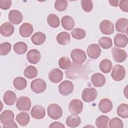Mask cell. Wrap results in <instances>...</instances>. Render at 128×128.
<instances>
[{"mask_svg": "<svg viewBox=\"0 0 128 128\" xmlns=\"http://www.w3.org/2000/svg\"><path fill=\"white\" fill-rule=\"evenodd\" d=\"M14 114L10 110H5L3 111L0 116V122L3 124V128H14L18 126L16 122L14 120Z\"/></svg>", "mask_w": 128, "mask_h": 128, "instance_id": "6da1fadb", "label": "cell"}, {"mask_svg": "<svg viewBox=\"0 0 128 128\" xmlns=\"http://www.w3.org/2000/svg\"><path fill=\"white\" fill-rule=\"evenodd\" d=\"M71 58L75 64H81L84 63L86 59L85 52L80 49L76 48L72 50L70 53Z\"/></svg>", "mask_w": 128, "mask_h": 128, "instance_id": "7a4b0ae2", "label": "cell"}, {"mask_svg": "<svg viewBox=\"0 0 128 128\" xmlns=\"http://www.w3.org/2000/svg\"><path fill=\"white\" fill-rule=\"evenodd\" d=\"M48 116L53 120H58L62 115V110L58 104H52L47 108Z\"/></svg>", "mask_w": 128, "mask_h": 128, "instance_id": "3957f363", "label": "cell"}, {"mask_svg": "<svg viewBox=\"0 0 128 128\" xmlns=\"http://www.w3.org/2000/svg\"><path fill=\"white\" fill-rule=\"evenodd\" d=\"M30 88L36 94L43 92L46 89V84L42 78H36L31 82Z\"/></svg>", "mask_w": 128, "mask_h": 128, "instance_id": "277c9868", "label": "cell"}, {"mask_svg": "<svg viewBox=\"0 0 128 128\" xmlns=\"http://www.w3.org/2000/svg\"><path fill=\"white\" fill-rule=\"evenodd\" d=\"M126 70L121 65H115L112 70L111 76L112 78L117 82L122 80L125 77Z\"/></svg>", "mask_w": 128, "mask_h": 128, "instance_id": "5b68a950", "label": "cell"}, {"mask_svg": "<svg viewBox=\"0 0 128 128\" xmlns=\"http://www.w3.org/2000/svg\"><path fill=\"white\" fill-rule=\"evenodd\" d=\"M98 92L94 88H86L82 92V99L84 102H90L94 101L97 97Z\"/></svg>", "mask_w": 128, "mask_h": 128, "instance_id": "8992f818", "label": "cell"}, {"mask_svg": "<svg viewBox=\"0 0 128 128\" xmlns=\"http://www.w3.org/2000/svg\"><path fill=\"white\" fill-rule=\"evenodd\" d=\"M16 106L19 110L28 111L31 107V101L28 97L20 96L17 100Z\"/></svg>", "mask_w": 128, "mask_h": 128, "instance_id": "52a82bcc", "label": "cell"}, {"mask_svg": "<svg viewBox=\"0 0 128 128\" xmlns=\"http://www.w3.org/2000/svg\"><path fill=\"white\" fill-rule=\"evenodd\" d=\"M74 84L70 80H64L58 86L59 92L62 96L70 94L74 90Z\"/></svg>", "mask_w": 128, "mask_h": 128, "instance_id": "ba28073f", "label": "cell"}, {"mask_svg": "<svg viewBox=\"0 0 128 128\" xmlns=\"http://www.w3.org/2000/svg\"><path fill=\"white\" fill-rule=\"evenodd\" d=\"M83 103L80 100L74 99L70 101L68 106L70 112L74 114H78L82 110Z\"/></svg>", "mask_w": 128, "mask_h": 128, "instance_id": "9c48e42d", "label": "cell"}, {"mask_svg": "<svg viewBox=\"0 0 128 128\" xmlns=\"http://www.w3.org/2000/svg\"><path fill=\"white\" fill-rule=\"evenodd\" d=\"M112 54L114 60L117 62H122L127 58V54L124 50L115 47L112 48Z\"/></svg>", "mask_w": 128, "mask_h": 128, "instance_id": "30bf717a", "label": "cell"}, {"mask_svg": "<svg viewBox=\"0 0 128 128\" xmlns=\"http://www.w3.org/2000/svg\"><path fill=\"white\" fill-rule=\"evenodd\" d=\"M100 30L104 34H111L114 32V24L110 20H104L100 24Z\"/></svg>", "mask_w": 128, "mask_h": 128, "instance_id": "8fae6325", "label": "cell"}, {"mask_svg": "<svg viewBox=\"0 0 128 128\" xmlns=\"http://www.w3.org/2000/svg\"><path fill=\"white\" fill-rule=\"evenodd\" d=\"M101 48L100 46L96 44L89 45L87 48L86 52L89 58L92 59L98 58L101 54Z\"/></svg>", "mask_w": 128, "mask_h": 128, "instance_id": "7c38bea8", "label": "cell"}, {"mask_svg": "<svg viewBox=\"0 0 128 128\" xmlns=\"http://www.w3.org/2000/svg\"><path fill=\"white\" fill-rule=\"evenodd\" d=\"M22 14L20 11L13 10L10 12L8 14V20L12 24H18L22 22Z\"/></svg>", "mask_w": 128, "mask_h": 128, "instance_id": "4fadbf2b", "label": "cell"}, {"mask_svg": "<svg viewBox=\"0 0 128 128\" xmlns=\"http://www.w3.org/2000/svg\"><path fill=\"white\" fill-rule=\"evenodd\" d=\"M98 107L102 113H108L112 108V103L111 100L107 98L102 99L98 103Z\"/></svg>", "mask_w": 128, "mask_h": 128, "instance_id": "5bb4252c", "label": "cell"}, {"mask_svg": "<svg viewBox=\"0 0 128 128\" xmlns=\"http://www.w3.org/2000/svg\"><path fill=\"white\" fill-rule=\"evenodd\" d=\"M63 78V72L58 68H54L48 74V78L53 83L60 82Z\"/></svg>", "mask_w": 128, "mask_h": 128, "instance_id": "9a60e30c", "label": "cell"}, {"mask_svg": "<svg viewBox=\"0 0 128 128\" xmlns=\"http://www.w3.org/2000/svg\"><path fill=\"white\" fill-rule=\"evenodd\" d=\"M32 116L37 120H40L45 116L46 111L44 108L40 105H36L34 106L30 111Z\"/></svg>", "mask_w": 128, "mask_h": 128, "instance_id": "2e32d148", "label": "cell"}, {"mask_svg": "<svg viewBox=\"0 0 128 128\" xmlns=\"http://www.w3.org/2000/svg\"><path fill=\"white\" fill-rule=\"evenodd\" d=\"M26 58L28 62L30 64H36L40 60L41 55L38 50L36 49H32L28 52Z\"/></svg>", "mask_w": 128, "mask_h": 128, "instance_id": "e0dca14e", "label": "cell"}, {"mask_svg": "<svg viewBox=\"0 0 128 128\" xmlns=\"http://www.w3.org/2000/svg\"><path fill=\"white\" fill-rule=\"evenodd\" d=\"M90 79L94 86L95 87H101L103 86L106 80L104 75L98 72L93 74Z\"/></svg>", "mask_w": 128, "mask_h": 128, "instance_id": "ac0fdd59", "label": "cell"}, {"mask_svg": "<svg viewBox=\"0 0 128 128\" xmlns=\"http://www.w3.org/2000/svg\"><path fill=\"white\" fill-rule=\"evenodd\" d=\"M34 30L32 26L28 22L22 24L20 27L19 32L20 35L24 38L30 36Z\"/></svg>", "mask_w": 128, "mask_h": 128, "instance_id": "d6986e66", "label": "cell"}, {"mask_svg": "<svg viewBox=\"0 0 128 128\" xmlns=\"http://www.w3.org/2000/svg\"><path fill=\"white\" fill-rule=\"evenodd\" d=\"M128 42V37L126 34H117L114 37V46L118 48L125 47Z\"/></svg>", "mask_w": 128, "mask_h": 128, "instance_id": "ffe728a7", "label": "cell"}, {"mask_svg": "<svg viewBox=\"0 0 128 128\" xmlns=\"http://www.w3.org/2000/svg\"><path fill=\"white\" fill-rule=\"evenodd\" d=\"M3 100L6 105L12 106L16 100V94L12 90H7L4 94Z\"/></svg>", "mask_w": 128, "mask_h": 128, "instance_id": "44dd1931", "label": "cell"}, {"mask_svg": "<svg viewBox=\"0 0 128 128\" xmlns=\"http://www.w3.org/2000/svg\"><path fill=\"white\" fill-rule=\"evenodd\" d=\"M0 34L6 37L11 36L14 32V26L9 22H6L2 24L0 26Z\"/></svg>", "mask_w": 128, "mask_h": 128, "instance_id": "7402d4cb", "label": "cell"}, {"mask_svg": "<svg viewBox=\"0 0 128 128\" xmlns=\"http://www.w3.org/2000/svg\"><path fill=\"white\" fill-rule=\"evenodd\" d=\"M128 24V20L127 18H120L118 19L116 22V31L120 32L127 33Z\"/></svg>", "mask_w": 128, "mask_h": 128, "instance_id": "603a6c76", "label": "cell"}, {"mask_svg": "<svg viewBox=\"0 0 128 128\" xmlns=\"http://www.w3.org/2000/svg\"><path fill=\"white\" fill-rule=\"evenodd\" d=\"M66 125L70 128H76L78 126L81 120L79 116L76 114H70L66 119Z\"/></svg>", "mask_w": 128, "mask_h": 128, "instance_id": "cb8c5ba5", "label": "cell"}, {"mask_svg": "<svg viewBox=\"0 0 128 128\" xmlns=\"http://www.w3.org/2000/svg\"><path fill=\"white\" fill-rule=\"evenodd\" d=\"M61 23L62 27L66 30H70L74 26V22L72 17L69 16H65L62 18Z\"/></svg>", "mask_w": 128, "mask_h": 128, "instance_id": "d4e9b609", "label": "cell"}, {"mask_svg": "<svg viewBox=\"0 0 128 128\" xmlns=\"http://www.w3.org/2000/svg\"><path fill=\"white\" fill-rule=\"evenodd\" d=\"M46 38L45 34L42 32H38L34 33L31 37V40L32 42L35 45H41L43 44Z\"/></svg>", "mask_w": 128, "mask_h": 128, "instance_id": "484cf974", "label": "cell"}, {"mask_svg": "<svg viewBox=\"0 0 128 128\" xmlns=\"http://www.w3.org/2000/svg\"><path fill=\"white\" fill-rule=\"evenodd\" d=\"M56 40L61 45H66L70 42V35L67 32H61L58 34L56 36Z\"/></svg>", "mask_w": 128, "mask_h": 128, "instance_id": "4316f807", "label": "cell"}, {"mask_svg": "<svg viewBox=\"0 0 128 128\" xmlns=\"http://www.w3.org/2000/svg\"><path fill=\"white\" fill-rule=\"evenodd\" d=\"M30 120L29 114L25 112H21L16 116V120L20 126H26Z\"/></svg>", "mask_w": 128, "mask_h": 128, "instance_id": "83f0119b", "label": "cell"}, {"mask_svg": "<svg viewBox=\"0 0 128 128\" xmlns=\"http://www.w3.org/2000/svg\"><path fill=\"white\" fill-rule=\"evenodd\" d=\"M112 64L108 59H104L100 63L99 68L100 70L104 74L109 73L112 68Z\"/></svg>", "mask_w": 128, "mask_h": 128, "instance_id": "f1b7e54d", "label": "cell"}, {"mask_svg": "<svg viewBox=\"0 0 128 128\" xmlns=\"http://www.w3.org/2000/svg\"><path fill=\"white\" fill-rule=\"evenodd\" d=\"M47 22L48 25L53 28H58L60 24L58 17L54 14H50L46 18Z\"/></svg>", "mask_w": 128, "mask_h": 128, "instance_id": "f546056e", "label": "cell"}, {"mask_svg": "<svg viewBox=\"0 0 128 128\" xmlns=\"http://www.w3.org/2000/svg\"><path fill=\"white\" fill-rule=\"evenodd\" d=\"M13 84L16 89L19 90H21L26 88L27 82L26 80L24 78L16 77L14 79L13 81Z\"/></svg>", "mask_w": 128, "mask_h": 128, "instance_id": "4dcf8cb0", "label": "cell"}, {"mask_svg": "<svg viewBox=\"0 0 128 128\" xmlns=\"http://www.w3.org/2000/svg\"><path fill=\"white\" fill-rule=\"evenodd\" d=\"M38 72L36 68L33 66H28L24 71V76L28 78H34L36 76Z\"/></svg>", "mask_w": 128, "mask_h": 128, "instance_id": "1f68e13d", "label": "cell"}, {"mask_svg": "<svg viewBox=\"0 0 128 128\" xmlns=\"http://www.w3.org/2000/svg\"><path fill=\"white\" fill-rule=\"evenodd\" d=\"M28 50L26 44L22 42L16 43L14 46V50L16 53L18 54H24Z\"/></svg>", "mask_w": 128, "mask_h": 128, "instance_id": "d6a6232c", "label": "cell"}, {"mask_svg": "<svg viewBox=\"0 0 128 128\" xmlns=\"http://www.w3.org/2000/svg\"><path fill=\"white\" fill-rule=\"evenodd\" d=\"M110 118L108 116L102 115L98 116L96 120V126L98 128H105L108 127V122Z\"/></svg>", "mask_w": 128, "mask_h": 128, "instance_id": "836d02e7", "label": "cell"}, {"mask_svg": "<svg viewBox=\"0 0 128 128\" xmlns=\"http://www.w3.org/2000/svg\"><path fill=\"white\" fill-rule=\"evenodd\" d=\"M118 115L123 118H128V106L126 104H122L118 106L116 110Z\"/></svg>", "mask_w": 128, "mask_h": 128, "instance_id": "e575fe53", "label": "cell"}, {"mask_svg": "<svg viewBox=\"0 0 128 128\" xmlns=\"http://www.w3.org/2000/svg\"><path fill=\"white\" fill-rule=\"evenodd\" d=\"M99 45L104 49H108L112 46V39L109 37H102L98 41Z\"/></svg>", "mask_w": 128, "mask_h": 128, "instance_id": "d590c367", "label": "cell"}, {"mask_svg": "<svg viewBox=\"0 0 128 128\" xmlns=\"http://www.w3.org/2000/svg\"><path fill=\"white\" fill-rule=\"evenodd\" d=\"M72 64L71 61L68 57H62L58 60L59 67L63 70L69 69L71 66Z\"/></svg>", "mask_w": 128, "mask_h": 128, "instance_id": "8d00e7d4", "label": "cell"}, {"mask_svg": "<svg viewBox=\"0 0 128 128\" xmlns=\"http://www.w3.org/2000/svg\"><path fill=\"white\" fill-rule=\"evenodd\" d=\"M71 34L72 38H74L75 39L82 40L86 36V33L85 30L83 29L80 28H76L72 31Z\"/></svg>", "mask_w": 128, "mask_h": 128, "instance_id": "74e56055", "label": "cell"}, {"mask_svg": "<svg viewBox=\"0 0 128 128\" xmlns=\"http://www.w3.org/2000/svg\"><path fill=\"white\" fill-rule=\"evenodd\" d=\"M109 127L110 128H122L123 122L118 118H113L110 120Z\"/></svg>", "mask_w": 128, "mask_h": 128, "instance_id": "f35d334b", "label": "cell"}, {"mask_svg": "<svg viewBox=\"0 0 128 128\" xmlns=\"http://www.w3.org/2000/svg\"><path fill=\"white\" fill-rule=\"evenodd\" d=\"M12 45L10 42H4L0 45V54L1 56L7 55L11 50Z\"/></svg>", "mask_w": 128, "mask_h": 128, "instance_id": "ab89813d", "label": "cell"}, {"mask_svg": "<svg viewBox=\"0 0 128 128\" xmlns=\"http://www.w3.org/2000/svg\"><path fill=\"white\" fill-rule=\"evenodd\" d=\"M68 7V1L58 0L54 2V8L56 10L59 12L64 11Z\"/></svg>", "mask_w": 128, "mask_h": 128, "instance_id": "60d3db41", "label": "cell"}, {"mask_svg": "<svg viewBox=\"0 0 128 128\" xmlns=\"http://www.w3.org/2000/svg\"><path fill=\"white\" fill-rule=\"evenodd\" d=\"M81 6L85 12H88L93 8V2L90 0H82L81 1Z\"/></svg>", "mask_w": 128, "mask_h": 128, "instance_id": "b9f144b4", "label": "cell"}, {"mask_svg": "<svg viewBox=\"0 0 128 128\" xmlns=\"http://www.w3.org/2000/svg\"><path fill=\"white\" fill-rule=\"evenodd\" d=\"M12 5V1L10 0H0V8L2 10H6L10 8Z\"/></svg>", "mask_w": 128, "mask_h": 128, "instance_id": "7bdbcfd3", "label": "cell"}, {"mask_svg": "<svg viewBox=\"0 0 128 128\" xmlns=\"http://www.w3.org/2000/svg\"><path fill=\"white\" fill-rule=\"evenodd\" d=\"M119 6L120 9L124 12H128V0H122L120 2Z\"/></svg>", "mask_w": 128, "mask_h": 128, "instance_id": "ee69618b", "label": "cell"}, {"mask_svg": "<svg viewBox=\"0 0 128 128\" xmlns=\"http://www.w3.org/2000/svg\"><path fill=\"white\" fill-rule=\"evenodd\" d=\"M50 128H64V126L62 124L58 122H52L49 126Z\"/></svg>", "mask_w": 128, "mask_h": 128, "instance_id": "f6af8a7d", "label": "cell"}, {"mask_svg": "<svg viewBox=\"0 0 128 128\" xmlns=\"http://www.w3.org/2000/svg\"><path fill=\"white\" fill-rule=\"evenodd\" d=\"M110 4L113 6H118V2H119L118 0H108Z\"/></svg>", "mask_w": 128, "mask_h": 128, "instance_id": "bcb514c9", "label": "cell"}]
</instances>
